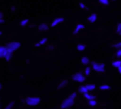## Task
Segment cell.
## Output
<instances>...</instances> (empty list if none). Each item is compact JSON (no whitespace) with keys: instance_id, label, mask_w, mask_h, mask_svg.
I'll return each instance as SVG.
<instances>
[{"instance_id":"obj_1","label":"cell","mask_w":121,"mask_h":109,"mask_svg":"<svg viewBox=\"0 0 121 109\" xmlns=\"http://www.w3.org/2000/svg\"><path fill=\"white\" fill-rule=\"evenodd\" d=\"M76 98V93H72L71 95H69L64 101H62L61 103V109H68L70 107H72L75 103Z\"/></svg>"},{"instance_id":"obj_2","label":"cell","mask_w":121,"mask_h":109,"mask_svg":"<svg viewBox=\"0 0 121 109\" xmlns=\"http://www.w3.org/2000/svg\"><path fill=\"white\" fill-rule=\"evenodd\" d=\"M5 47H7L8 51L13 54L14 51H16V50L21 47V43H19V42H16V41H13V42H10V43H8L7 45H5Z\"/></svg>"},{"instance_id":"obj_3","label":"cell","mask_w":121,"mask_h":109,"mask_svg":"<svg viewBox=\"0 0 121 109\" xmlns=\"http://www.w3.org/2000/svg\"><path fill=\"white\" fill-rule=\"evenodd\" d=\"M26 104L29 105V106H37V105L40 104L41 102V98L40 97H35V96H29L25 100Z\"/></svg>"},{"instance_id":"obj_4","label":"cell","mask_w":121,"mask_h":109,"mask_svg":"<svg viewBox=\"0 0 121 109\" xmlns=\"http://www.w3.org/2000/svg\"><path fill=\"white\" fill-rule=\"evenodd\" d=\"M92 68L98 73H104L105 72V64L104 63H98V62H92Z\"/></svg>"},{"instance_id":"obj_5","label":"cell","mask_w":121,"mask_h":109,"mask_svg":"<svg viewBox=\"0 0 121 109\" xmlns=\"http://www.w3.org/2000/svg\"><path fill=\"white\" fill-rule=\"evenodd\" d=\"M72 79L76 82H84L86 77H85V75H82V73H75L74 75H72Z\"/></svg>"},{"instance_id":"obj_6","label":"cell","mask_w":121,"mask_h":109,"mask_svg":"<svg viewBox=\"0 0 121 109\" xmlns=\"http://www.w3.org/2000/svg\"><path fill=\"white\" fill-rule=\"evenodd\" d=\"M64 21V18L63 17H57L55 18L53 21H52V24H50V27H56V26H58L59 24L63 23Z\"/></svg>"},{"instance_id":"obj_7","label":"cell","mask_w":121,"mask_h":109,"mask_svg":"<svg viewBox=\"0 0 121 109\" xmlns=\"http://www.w3.org/2000/svg\"><path fill=\"white\" fill-rule=\"evenodd\" d=\"M82 29H85V26L82 25V24H77L76 27H75V29H74V31H73V34L75 35V34H77L78 32H79L80 30H82Z\"/></svg>"},{"instance_id":"obj_8","label":"cell","mask_w":121,"mask_h":109,"mask_svg":"<svg viewBox=\"0 0 121 109\" xmlns=\"http://www.w3.org/2000/svg\"><path fill=\"white\" fill-rule=\"evenodd\" d=\"M7 52H8V50L5 46H0V58H4Z\"/></svg>"},{"instance_id":"obj_9","label":"cell","mask_w":121,"mask_h":109,"mask_svg":"<svg viewBox=\"0 0 121 109\" xmlns=\"http://www.w3.org/2000/svg\"><path fill=\"white\" fill-rule=\"evenodd\" d=\"M85 98L87 101H92V100H95V95H91V94L89 93V92H87V93H85L84 94Z\"/></svg>"},{"instance_id":"obj_10","label":"cell","mask_w":121,"mask_h":109,"mask_svg":"<svg viewBox=\"0 0 121 109\" xmlns=\"http://www.w3.org/2000/svg\"><path fill=\"white\" fill-rule=\"evenodd\" d=\"M38 29L40 30V31H46V30H48V26L46 25V24H40L39 27H38Z\"/></svg>"},{"instance_id":"obj_11","label":"cell","mask_w":121,"mask_h":109,"mask_svg":"<svg viewBox=\"0 0 121 109\" xmlns=\"http://www.w3.org/2000/svg\"><path fill=\"white\" fill-rule=\"evenodd\" d=\"M96 18H98V16H96V14H95V13H93V14H91V15H90L89 17H88V21H89L90 23H95Z\"/></svg>"},{"instance_id":"obj_12","label":"cell","mask_w":121,"mask_h":109,"mask_svg":"<svg viewBox=\"0 0 121 109\" xmlns=\"http://www.w3.org/2000/svg\"><path fill=\"white\" fill-rule=\"evenodd\" d=\"M78 92L82 94H85V93H87V92H89V91L87 90V88H86V86H80L79 88H78Z\"/></svg>"},{"instance_id":"obj_13","label":"cell","mask_w":121,"mask_h":109,"mask_svg":"<svg viewBox=\"0 0 121 109\" xmlns=\"http://www.w3.org/2000/svg\"><path fill=\"white\" fill-rule=\"evenodd\" d=\"M68 80H63V81H61L59 84H58V87H57V89L58 90H60V89H62V88H64V87H66L68 86Z\"/></svg>"},{"instance_id":"obj_14","label":"cell","mask_w":121,"mask_h":109,"mask_svg":"<svg viewBox=\"0 0 121 109\" xmlns=\"http://www.w3.org/2000/svg\"><path fill=\"white\" fill-rule=\"evenodd\" d=\"M28 23H29V19H28V18H24V19H22V21H21L19 25H21L22 27H25V26L28 25Z\"/></svg>"},{"instance_id":"obj_15","label":"cell","mask_w":121,"mask_h":109,"mask_svg":"<svg viewBox=\"0 0 121 109\" xmlns=\"http://www.w3.org/2000/svg\"><path fill=\"white\" fill-rule=\"evenodd\" d=\"M89 59H88V57H82V63L84 64V65H88L89 64Z\"/></svg>"},{"instance_id":"obj_16","label":"cell","mask_w":121,"mask_h":109,"mask_svg":"<svg viewBox=\"0 0 121 109\" xmlns=\"http://www.w3.org/2000/svg\"><path fill=\"white\" fill-rule=\"evenodd\" d=\"M12 56H13V54H12V52H9V51H8V52H7V54H5V57H4L5 61L9 62L10 60L12 59Z\"/></svg>"},{"instance_id":"obj_17","label":"cell","mask_w":121,"mask_h":109,"mask_svg":"<svg viewBox=\"0 0 121 109\" xmlns=\"http://www.w3.org/2000/svg\"><path fill=\"white\" fill-rule=\"evenodd\" d=\"M112 64V66H114V67H117V68H118L119 66L121 65V60H116V61H114Z\"/></svg>"},{"instance_id":"obj_18","label":"cell","mask_w":121,"mask_h":109,"mask_svg":"<svg viewBox=\"0 0 121 109\" xmlns=\"http://www.w3.org/2000/svg\"><path fill=\"white\" fill-rule=\"evenodd\" d=\"M76 48H77L78 51H82V50L86 49V46H85L84 44H78V45L76 46Z\"/></svg>"},{"instance_id":"obj_19","label":"cell","mask_w":121,"mask_h":109,"mask_svg":"<svg viewBox=\"0 0 121 109\" xmlns=\"http://www.w3.org/2000/svg\"><path fill=\"white\" fill-rule=\"evenodd\" d=\"M86 88H87L88 91H92V90H94V89H95V84H86Z\"/></svg>"},{"instance_id":"obj_20","label":"cell","mask_w":121,"mask_h":109,"mask_svg":"<svg viewBox=\"0 0 121 109\" xmlns=\"http://www.w3.org/2000/svg\"><path fill=\"white\" fill-rule=\"evenodd\" d=\"M14 105H15V102H14V101H12V102H10L9 104H8L7 106H5V108H4V109H12V108H13Z\"/></svg>"},{"instance_id":"obj_21","label":"cell","mask_w":121,"mask_h":109,"mask_svg":"<svg viewBox=\"0 0 121 109\" xmlns=\"http://www.w3.org/2000/svg\"><path fill=\"white\" fill-rule=\"evenodd\" d=\"M100 89L101 90H109L110 86H108V84H102V86H100Z\"/></svg>"},{"instance_id":"obj_22","label":"cell","mask_w":121,"mask_h":109,"mask_svg":"<svg viewBox=\"0 0 121 109\" xmlns=\"http://www.w3.org/2000/svg\"><path fill=\"white\" fill-rule=\"evenodd\" d=\"M99 2H100L101 4L108 5V4H109V0H99Z\"/></svg>"},{"instance_id":"obj_23","label":"cell","mask_w":121,"mask_h":109,"mask_svg":"<svg viewBox=\"0 0 121 109\" xmlns=\"http://www.w3.org/2000/svg\"><path fill=\"white\" fill-rule=\"evenodd\" d=\"M78 5H79L80 9H82V10H87V11H88V8L86 7V5H85V3H84V2H79V3H78Z\"/></svg>"},{"instance_id":"obj_24","label":"cell","mask_w":121,"mask_h":109,"mask_svg":"<svg viewBox=\"0 0 121 109\" xmlns=\"http://www.w3.org/2000/svg\"><path fill=\"white\" fill-rule=\"evenodd\" d=\"M90 72H91V68L89 67V66H87V67L85 68V75H90Z\"/></svg>"},{"instance_id":"obj_25","label":"cell","mask_w":121,"mask_h":109,"mask_svg":"<svg viewBox=\"0 0 121 109\" xmlns=\"http://www.w3.org/2000/svg\"><path fill=\"white\" fill-rule=\"evenodd\" d=\"M112 47H114V48H117V49L121 48V42H118V43L114 44V45H112Z\"/></svg>"},{"instance_id":"obj_26","label":"cell","mask_w":121,"mask_h":109,"mask_svg":"<svg viewBox=\"0 0 121 109\" xmlns=\"http://www.w3.org/2000/svg\"><path fill=\"white\" fill-rule=\"evenodd\" d=\"M88 103H89V105H90V106H95V105H96V101H95V100L88 101Z\"/></svg>"},{"instance_id":"obj_27","label":"cell","mask_w":121,"mask_h":109,"mask_svg":"<svg viewBox=\"0 0 121 109\" xmlns=\"http://www.w3.org/2000/svg\"><path fill=\"white\" fill-rule=\"evenodd\" d=\"M46 42H47V39H46V38H44V39H42V40H41V41H40V42H39L40 46H41V45H44V44H45V43H46Z\"/></svg>"},{"instance_id":"obj_28","label":"cell","mask_w":121,"mask_h":109,"mask_svg":"<svg viewBox=\"0 0 121 109\" xmlns=\"http://www.w3.org/2000/svg\"><path fill=\"white\" fill-rule=\"evenodd\" d=\"M116 56H117V58H121V48H119V49L117 50Z\"/></svg>"},{"instance_id":"obj_29","label":"cell","mask_w":121,"mask_h":109,"mask_svg":"<svg viewBox=\"0 0 121 109\" xmlns=\"http://www.w3.org/2000/svg\"><path fill=\"white\" fill-rule=\"evenodd\" d=\"M120 31H121V23H119L118 26H117V33H119Z\"/></svg>"},{"instance_id":"obj_30","label":"cell","mask_w":121,"mask_h":109,"mask_svg":"<svg viewBox=\"0 0 121 109\" xmlns=\"http://www.w3.org/2000/svg\"><path fill=\"white\" fill-rule=\"evenodd\" d=\"M11 11L12 12H15L16 11V7H15V5H12V7H11Z\"/></svg>"},{"instance_id":"obj_31","label":"cell","mask_w":121,"mask_h":109,"mask_svg":"<svg viewBox=\"0 0 121 109\" xmlns=\"http://www.w3.org/2000/svg\"><path fill=\"white\" fill-rule=\"evenodd\" d=\"M53 49H54V46H52V45L47 46V50H53Z\"/></svg>"},{"instance_id":"obj_32","label":"cell","mask_w":121,"mask_h":109,"mask_svg":"<svg viewBox=\"0 0 121 109\" xmlns=\"http://www.w3.org/2000/svg\"><path fill=\"white\" fill-rule=\"evenodd\" d=\"M0 24H4V19L3 18H0Z\"/></svg>"},{"instance_id":"obj_33","label":"cell","mask_w":121,"mask_h":109,"mask_svg":"<svg viewBox=\"0 0 121 109\" xmlns=\"http://www.w3.org/2000/svg\"><path fill=\"white\" fill-rule=\"evenodd\" d=\"M118 72H119V74H121V65L118 67Z\"/></svg>"},{"instance_id":"obj_34","label":"cell","mask_w":121,"mask_h":109,"mask_svg":"<svg viewBox=\"0 0 121 109\" xmlns=\"http://www.w3.org/2000/svg\"><path fill=\"white\" fill-rule=\"evenodd\" d=\"M0 18H3V14H2V12L0 11Z\"/></svg>"},{"instance_id":"obj_35","label":"cell","mask_w":121,"mask_h":109,"mask_svg":"<svg viewBox=\"0 0 121 109\" xmlns=\"http://www.w3.org/2000/svg\"><path fill=\"white\" fill-rule=\"evenodd\" d=\"M2 89V84H1V82H0V90Z\"/></svg>"},{"instance_id":"obj_36","label":"cell","mask_w":121,"mask_h":109,"mask_svg":"<svg viewBox=\"0 0 121 109\" xmlns=\"http://www.w3.org/2000/svg\"><path fill=\"white\" fill-rule=\"evenodd\" d=\"M1 34H2V32H1V31H0V35H1Z\"/></svg>"},{"instance_id":"obj_37","label":"cell","mask_w":121,"mask_h":109,"mask_svg":"<svg viewBox=\"0 0 121 109\" xmlns=\"http://www.w3.org/2000/svg\"><path fill=\"white\" fill-rule=\"evenodd\" d=\"M118 34H120V35H121V31H120V32H119V33H118Z\"/></svg>"},{"instance_id":"obj_38","label":"cell","mask_w":121,"mask_h":109,"mask_svg":"<svg viewBox=\"0 0 121 109\" xmlns=\"http://www.w3.org/2000/svg\"><path fill=\"white\" fill-rule=\"evenodd\" d=\"M0 108H1V103H0Z\"/></svg>"},{"instance_id":"obj_39","label":"cell","mask_w":121,"mask_h":109,"mask_svg":"<svg viewBox=\"0 0 121 109\" xmlns=\"http://www.w3.org/2000/svg\"><path fill=\"white\" fill-rule=\"evenodd\" d=\"M114 1H115V0H114Z\"/></svg>"}]
</instances>
